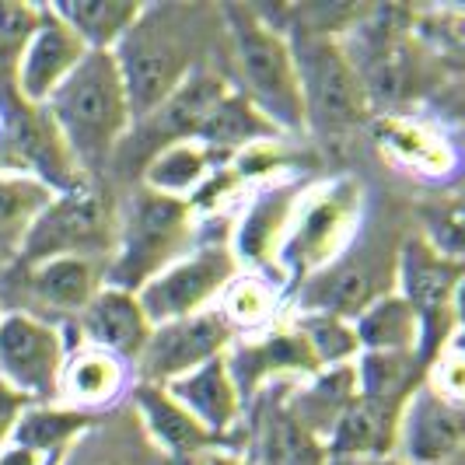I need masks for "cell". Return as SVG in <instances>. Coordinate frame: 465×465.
Instances as JSON below:
<instances>
[{
	"label": "cell",
	"instance_id": "7c38bea8",
	"mask_svg": "<svg viewBox=\"0 0 465 465\" xmlns=\"http://www.w3.org/2000/svg\"><path fill=\"white\" fill-rule=\"evenodd\" d=\"M462 406L420 381L399 410L396 455L402 465H448L462 459Z\"/></svg>",
	"mask_w": 465,
	"mask_h": 465
},
{
	"label": "cell",
	"instance_id": "8fae6325",
	"mask_svg": "<svg viewBox=\"0 0 465 465\" xmlns=\"http://www.w3.org/2000/svg\"><path fill=\"white\" fill-rule=\"evenodd\" d=\"M234 340H238V332L224 322V315L217 308H207V312L189 315V319H175V322H162V326L151 329L147 347L140 350L137 381L168 385V381L189 374L193 368L221 357Z\"/></svg>",
	"mask_w": 465,
	"mask_h": 465
},
{
	"label": "cell",
	"instance_id": "f1b7e54d",
	"mask_svg": "<svg viewBox=\"0 0 465 465\" xmlns=\"http://www.w3.org/2000/svg\"><path fill=\"white\" fill-rule=\"evenodd\" d=\"M420 371H423V364L417 353L361 350L353 361V385H357V396L406 399L420 385Z\"/></svg>",
	"mask_w": 465,
	"mask_h": 465
},
{
	"label": "cell",
	"instance_id": "4dcf8cb0",
	"mask_svg": "<svg viewBox=\"0 0 465 465\" xmlns=\"http://www.w3.org/2000/svg\"><path fill=\"white\" fill-rule=\"evenodd\" d=\"M381 147L389 154H396L402 164L427 172V175H441L448 168V147L444 140H438L434 134H427L417 123H406V119H378L374 123Z\"/></svg>",
	"mask_w": 465,
	"mask_h": 465
},
{
	"label": "cell",
	"instance_id": "7a4b0ae2",
	"mask_svg": "<svg viewBox=\"0 0 465 465\" xmlns=\"http://www.w3.org/2000/svg\"><path fill=\"white\" fill-rule=\"evenodd\" d=\"M74 168L98 172L134 130V109L113 53H88L43 105Z\"/></svg>",
	"mask_w": 465,
	"mask_h": 465
},
{
	"label": "cell",
	"instance_id": "e0dca14e",
	"mask_svg": "<svg viewBox=\"0 0 465 465\" xmlns=\"http://www.w3.org/2000/svg\"><path fill=\"white\" fill-rule=\"evenodd\" d=\"M406 399L353 396L326 438L329 459L353 462H385L396 455L399 410Z\"/></svg>",
	"mask_w": 465,
	"mask_h": 465
},
{
	"label": "cell",
	"instance_id": "3957f363",
	"mask_svg": "<svg viewBox=\"0 0 465 465\" xmlns=\"http://www.w3.org/2000/svg\"><path fill=\"white\" fill-rule=\"evenodd\" d=\"M217 22L228 35L234 92L245 94L280 134H304L302 84L287 35L245 4L217 7Z\"/></svg>",
	"mask_w": 465,
	"mask_h": 465
},
{
	"label": "cell",
	"instance_id": "83f0119b",
	"mask_svg": "<svg viewBox=\"0 0 465 465\" xmlns=\"http://www.w3.org/2000/svg\"><path fill=\"white\" fill-rule=\"evenodd\" d=\"M94 423H98L94 413H77L67 406H28L15 423L11 444L49 459V455H64L81 434L92 430Z\"/></svg>",
	"mask_w": 465,
	"mask_h": 465
},
{
	"label": "cell",
	"instance_id": "277c9868",
	"mask_svg": "<svg viewBox=\"0 0 465 465\" xmlns=\"http://www.w3.org/2000/svg\"><path fill=\"white\" fill-rule=\"evenodd\" d=\"M287 43L302 84L304 130H315L332 143L361 134L371 123V94L340 35L302 28L298 35H287Z\"/></svg>",
	"mask_w": 465,
	"mask_h": 465
},
{
	"label": "cell",
	"instance_id": "cb8c5ba5",
	"mask_svg": "<svg viewBox=\"0 0 465 465\" xmlns=\"http://www.w3.org/2000/svg\"><path fill=\"white\" fill-rule=\"evenodd\" d=\"M217 158L200 140H175L158 147L143 164V189L172 196V200H193V193L210 183Z\"/></svg>",
	"mask_w": 465,
	"mask_h": 465
},
{
	"label": "cell",
	"instance_id": "6da1fadb",
	"mask_svg": "<svg viewBox=\"0 0 465 465\" xmlns=\"http://www.w3.org/2000/svg\"><path fill=\"white\" fill-rule=\"evenodd\" d=\"M203 7L186 4H143L140 18L113 49V60L123 77V88L134 109V123L151 116L168 94L200 70L203 35Z\"/></svg>",
	"mask_w": 465,
	"mask_h": 465
},
{
	"label": "cell",
	"instance_id": "2e32d148",
	"mask_svg": "<svg viewBox=\"0 0 465 465\" xmlns=\"http://www.w3.org/2000/svg\"><path fill=\"white\" fill-rule=\"evenodd\" d=\"M77 332L84 340V347L102 350L116 361H134L137 364L140 350L147 347L151 340V322L140 308L137 294L130 291H119V287H98L92 302L84 304L77 315Z\"/></svg>",
	"mask_w": 465,
	"mask_h": 465
},
{
	"label": "cell",
	"instance_id": "d4e9b609",
	"mask_svg": "<svg viewBox=\"0 0 465 465\" xmlns=\"http://www.w3.org/2000/svg\"><path fill=\"white\" fill-rule=\"evenodd\" d=\"M56 189L25 168H0V256L22 252L25 238L53 203Z\"/></svg>",
	"mask_w": 465,
	"mask_h": 465
},
{
	"label": "cell",
	"instance_id": "f35d334b",
	"mask_svg": "<svg viewBox=\"0 0 465 465\" xmlns=\"http://www.w3.org/2000/svg\"><path fill=\"white\" fill-rule=\"evenodd\" d=\"M326 465H378V462H353V459H326Z\"/></svg>",
	"mask_w": 465,
	"mask_h": 465
},
{
	"label": "cell",
	"instance_id": "60d3db41",
	"mask_svg": "<svg viewBox=\"0 0 465 465\" xmlns=\"http://www.w3.org/2000/svg\"><path fill=\"white\" fill-rule=\"evenodd\" d=\"M0 315H4V304H0Z\"/></svg>",
	"mask_w": 465,
	"mask_h": 465
},
{
	"label": "cell",
	"instance_id": "ac0fdd59",
	"mask_svg": "<svg viewBox=\"0 0 465 465\" xmlns=\"http://www.w3.org/2000/svg\"><path fill=\"white\" fill-rule=\"evenodd\" d=\"M162 389L207 430L213 441H224L228 430L242 420V410H245L242 392H238L232 371H228L224 353L207 361V364H200V368H193L183 378L168 381Z\"/></svg>",
	"mask_w": 465,
	"mask_h": 465
},
{
	"label": "cell",
	"instance_id": "4316f807",
	"mask_svg": "<svg viewBox=\"0 0 465 465\" xmlns=\"http://www.w3.org/2000/svg\"><path fill=\"white\" fill-rule=\"evenodd\" d=\"M353 332H357L361 350H371V353H417L420 357V343H423V326H420L417 312L399 294L374 298L353 319Z\"/></svg>",
	"mask_w": 465,
	"mask_h": 465
},
{
	"label": "cell",
	"instance_id": "ab89813d",
	"mask_svg": "<svg viewBox=\"0 0 465 465\" xmlns=\"http://www.w3.org/2000/svg\"><path fill=\"white\" fill-rule=\"evenodd\" d=\"M378 465H402L399 459H385V462H378Z\"/></svg>",
	"mask_w": 465,
	"mask_h": 465
},
{
	"label": "cell",
	"instance_id": "d6986e66",
	"mask_svg": "<svg viewBox=\"0 0 465 465\" xmlns=\"http://www.w3.org/2000/svg\"><path fill=\"white\" fill-rule=\"evenodd\" d=\"M130 406H134V417H137L140 430L147 434L151 448H158L164 459H186V455H196V451H207V448L221 444L213 441L162 385L137 381L130 389Z\"/></svg>",
	"mask_w": 465,
	"mask_h": 465
},
{
	"label": "cell",
	"instance_id": "8d00e7d4",
	"mask_svg": "<svg viewBox=\"0 0 465 465\" xmlns=\"http://www.w3.org/2000/svg\"><path fill=\"white\" fill-rule=\"evenodd\" d=\"M0 465H49V459L28 451V448H18V444H7V448L0 451Z\"/></svg>",
	"mask_w": 465,
	"mask_h": 465
},
{
	"label": "cell",
	"instance_id": "603a6c76",
	"mask_svg": "<svg viewBox=\"0 0 465 465\" xmlns=\"http://www.w3.org/2000/svg\"><path fill=\"white\" fill-rule=\"evenodd\" d=\"M126 371L123 361L102 353V350L81 347L67 353L64 374H60V402L77 413H92L98 406H109L123 392Z\"/></svg>",
	"mask_w": 465,
	"mask_h": 465
},
{
	"label": "cell",
	"instance_id": "b9f144b4",
	"mask_svg": "<svg viewBox=\"0 0 465 465\" xmlns=\"http://www.w3.org/2000/svg\"><path fill=\"white\" fill-rule=\"evenodd\" d=\"M448 465H459V462H448Z\"/></svg>",
	"mask_w": 465,
	"mask_h": 465
},
{
	"label": "cell",
	"instance_id": "74e56055",
	"mask_svg": "<svg viewBox=\"0 0 465 465\" xmlns=\"http://www.w3.org/2000/svg\"><path fill=\"white\" fill-rule=\"evenodd\" d=\"M84 465H143V462H130V459H123V455H88Z\"/></svg>",
	"mask_w": 465,
	"mask_h": 465
},
{
	"label": "cell",
	"instance_id": "9c48e42d",
	"mask_svg": "<svg viewBox=\"0 0 465 465\" xmlns=\"http://www.w3.org/2000/svg\"><path fill=\"white\" fill-rule=\"evenodd\" d=\"M242 273L238 259L232 256V245H196L183 259H175L168 270H162L151 283L137 291V302L151 326L175 322L207 312L213 302H221L224 287Z\"/></svg>",
	"mask_w": 465,
	"mask_h": 465
},
{
	"label": "cell",
	"instance_id": "e575fe53",
	"mask_svg": "<svg viewBox=\"0 0 465 465\" xmlns=\"http://www.w3.org/2000/svg\"><path fill=\"white\" fill-rule=\"evenodd\" d=\"M32 402L25 396H18L15 389H7L4 381H0V451L11 444V434H15V423L22 417L25 410H28Z\"/></svg>",
	"mask_w": 465,
	"mask_h": 465
},
{
	"label": "cell",
	"instance_id": "5b68a950",
	"mask_svg": "<svg viewBox=\"0 0 465 465\" xmlns=\"http://www.w3.org/2000/svg\"><path fill=\"white\" fill-rule=\"evenodd\" d=\"M196 242V207L140 189L116 228V245L102 283L137 294L143 283L183 259Z\"/></svg>",
	"mask_w": 465,
	"mask_h": 465
},
{
	"label": "cell",
	"instance_id": "d590c367",
	"mask_svg": "<svg viewBox=\"0 0 465 465\" xmlns=\"http://www.w3.org/2000/svg\"><path fill=\"white\" fill-rule=\"evenodd\" d=\"M164 465H249L234 455H224L217 448H207V451H196V455H186V459H164Z\"/></svg>",
	"mask_w": 465,
	"mask_h": 465
},
{
	"label": "cell",
	"instance_id": "484cf974",
	"mask_svg": "<svg viewBox=\"0 0 465 465\" xmlns=\"http://www.w3.org/2000/svg\"><path fill=\"white\" fill-rule=\"evenodd\" d=\"M49 7L70 25L88 53H113L143 11L140 0H64Z\"/></svg>",
	"mask_w": 465,
	"mask_h": 465
},
{
	"label": "cell",
	"instance_id": "52a82bcc",
	"mask_svg": "<svg viewBox=\"0 0 465 465\" xmlns=\"http://www.w3.org/2000/svg\"><path fill=\"white\" fill-rule=\"evenodd\" d=\"M116 210L98 189L74 186L53 196V203L43 210V217L28 232L18 256L22 262L81 256L105 266L116 245Z\"/></svg>",
	"mask_w": 465,
	"mask_h": 465
},
{
	"label": "cell",
	"instance_id": "836d02e7",
	"mask_svg": "<svg viewBox=\"0 0 465 465\" xmlns=\"http://www.w3.org/2000/svg\"><path fill=\"white\" fill-rule=\"evenodd\" d=\"M39 22V7L32 4H0V92L15 88V70L22 60L28 35Z\"/></svg>",
	"mask_w": 465,
	"mask_h": 465
},
{
	"label": "cell",
	"instance_id": "4fadbf2b",
	"mask_svg": "<svg viewBox=\"0 0 465 465\" xmlns=\"http://www.w3.org/2000/svg\"><path fill=\"white\" fill-rule=\"evenodd\" d=\"M84 56H88L84 43L70 32V25L49 4H43L39 22L32 28L28 46H25L18 70H15V94L25 105L43 109L49 94L67 81Z\"/></svg>",
	"mask_w": 465,
	"mask_h": 465
},
{
	"label": "cell",
	"instance_id": "30bf717a",
	"mask_svg": "<svg viewBox=\"0 0 465 465\" xmlns=\"http://www.w3.org/2000/svg\"><path fill=\"white\" fill-rule=\"evenodd\" d=\"M67 343L60 329L32 312L0 315V381L32 406H53L60 399V374Z\"/></svg>",
	"mask_w": 465,
	"mask_h": 465
},
{
	"label": "cell",
	"instance_id": "9a60e30c",
	"mask_svg": "<svg viewBox=\"0 0 465 465\" xmlns=\"http://www.w3.org/2000/svg\"><path fill=\"white\" fill-rule=\"evenodd\" d=\"M228 92H232V81H228L224 74H217V70H210V67L193 70L186 81L168 94L151 116H143L140 123H134V130H130L134 137L130 140H140L151 154H154L158 147H164V143L193 140L196 130L203 126V119L213 113V105ZM151 154H147V158H151Z\"/></svg>",
	"mask_w": 465,
	"mask_h": 465
},
{
	"label": "cell",
	"instance_id": "ba28073f",
	"mask_svg": "<svg viewBox=\"0 0 465 465\" xmlns=\"http://www.w3.org/2000/svg\"><path fill=\"white\" fill-rule=\"evenodd\" d=\"M399 298L417 312L423 326L420 361H434L451 332H459V287H462V262L444 256L430 245V238H410L399 252Z\"/></svg>",
	"mask_w": 465,
	"mask_h": 465
},
{
	"label": "cell",
	"instance_id": "1f68e13d",
	"mask_svg": "<svg viewBox=\"0 0 465 465\" xmlns=\"http://www.w3.org/2000/svg\"><path fill=\"white\" fill-rule=\"evenodd\" d=\"M273 312H277V291L266 283L262 277H238L224 287L221 294V315L224 322L238 332H262L273 322Z\"/></svg>",
	"mask_w": 465,
	"mask_h": 465
},
{
	"label": "cell",
	"instance_id": "f546056e",
	"mask_svg": "<svg viewBox=\"0 0 465 465\" xmlns=\"http://www.w3.org/2000/svg\"><path fill=\"white\" fill-rule=\"evenodd\" d=\"M298 336H302L315 364L329 371V368H347L357 361L361 353V343H357V332H353V322L347 319H336V315H326V312H304L298 315Z\"/></svg>",
	"mask_w": 465,
	"mask_h": 465
},
{
	"label": "cell",
	"instance_id": "d6a6232c",
	"mask_svg": "<svg viewBox=\"0 0 465 465\" xmlns=\"http://www.w3.org/2000/svg\"><path fill=\"white\" fill-rule=\"evenodd\" d=\"M326 444L291 417L287 399L266 423V465H326Z\"/></svg>",
	"mask_w": 465,
	"mask_h": 465
},
{
	"label": "cell",
	"instance_id": "8992f818",
	"mask_svg": "<svg viewBox=\"0 0 465 465\" xmlns=\"http://www.w3.org/2000/svg\"><path fill=\"white\" fill-rule=\"evenodd\" d=\"M361 203V186L350 175L302 193L277 249L283 277L291 283H308L315 273H322L343 249L350 228L357 224Z\"/></svg>",
	"mask_w": 465,
	"mask_h": 465
},
{
	"label": "cell",
	"instance_id": "ffe728a7",
	"mask_svg": "<svg viewBox=\"0 0 465 465\" xmlns=\"http://www.w3.org/2000/svg\"><path fill=\"white\" fill-rule=\"evenodd\" d=\"M22 273L28 294L43 308H53L56 315H77L98 294L105 266L94 259L56 256L43 262H22Z\"/></svg>",
	"mask_w": 465,
	"mask_h": 465
},
{
	"label": "cell",
	"instance_id": "5bb4252c",
	"mask_svg": "<svg viewBox=\"0 0 465 465\" xmlns=\"http://www.w3.org/2000/svg\"><path fill=\"white\" fill-rule=\"evenodd\" d=\"M228 371H232L234 385L242 392V402L249 396H256L262 385L280 381V378H315L322 371L312 357V350L298 336V329H262L249 340H234L232 347L224 350Z\"/></svg>",
	"mask_w": 465,
	"mask_h": 465
},
{
	"label": "cell",
	"instance_id": "44dd1931",
	"mask_svg": "<svg viewBox=\"0 0 465 465\" xmlns=\"http://www.w3.org/2000/svg\"><path fill=\"white\" fill-rule=\"evenodd\" d=\"M277 137H283L277 126L262 116L245 94H238L232 88L213 105V113L203 119V126L196 130L193 140H200L210 154L221 162V158L245 154V151L262 147V143H277Z\"/></svg>",
	"mask_w": 465,
	"mask_h": 465
},
{
	"label": "cell",
	"instance_id": "7402d4cb",
	"mask_svg": "<svg viewBox=\"0 0 465 465\" xmlns=\"http://www.w3.org/2000/svg\"><path fill=\"white\" fill-rule=\"evenodd\" d=\"M302 189L298 186H273L266 193H259L256 203L245 210V217L234 228V245L232 256L238 259V266H273L280 249L283 228L291 221V210L298 203Z\"/></svg>",
	"mask_w": 465,
	"mask_h": 465
}]
</instances>
